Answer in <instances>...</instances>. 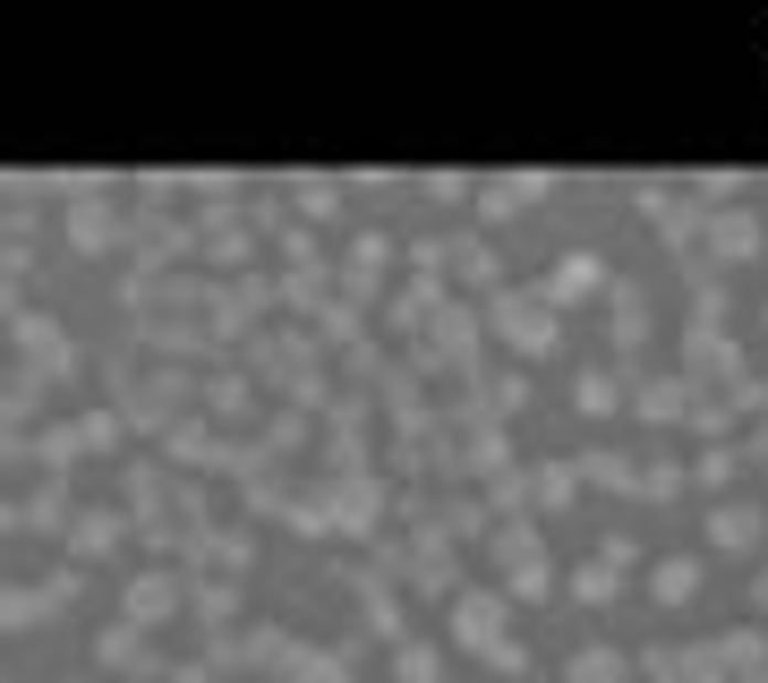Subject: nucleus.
Masks as SVG:
<instances>
[{
  "mask_svg": "<svg viewBox=\"0 0 768 683\" xmlns=\"http://www.w3.org/2000/svg\"><path fill=\"white\" fill-rule=\"evenodd\" d=\"M162 616H180V581L171 573H137L128 581V623H162Z\"/></svg>",
  "mask_w": 768,
  "mask_h": 683,
  "instance_id": "obj_1",
  "label": "nucleus"
},
{
  "mask_svg": "<svg viewBox=\"0 0 768 683\" xmlns=\"http://www.w3.org/2000/svg\"><path fill=\"white\" fill-rule=\"evenodd\" d=\"M18 351H26L43 376H61V367H68V342H61V326H52V317H18Z\"/></svg>",
  "mask_w": 768,
  "mask_h": 683,
  "instance_id": "obj_2",
  "label": "nucleus"
},
{
  "mask_svg": "<svg viewBox=\"0 0 768 683\" xmlns=\"http://www.w3.org/2000/svg\"><path fill=\"white\" fill-rule=\"evenodd\" d=\"M708 248H717V257H751V248H760V223L735 214V205H708Z\"/></svg>",
  "mask_w": 768,
  "mask_h": 683,
  "instance_id": "obj_3",
  "label": "nucleus"
},
{
  "mask_svg": "<svg viewBox=\"0 0 768 683\" xmlns=\"http://www.w3.org/2000/svg\"><path fill=\"white\" fill-rule=\"evenodd\" d=\"M598 274H607V265L589 257V248H573V257H555V274H546V308H555V299H580V291H598Z\"/></svg>",
  "mask_w": 768,
  "mask_h": 683,
  "instance_id": "obj_4",
  "label": "nucleus"
},
{
  "mask_svg": "<svg viewBox=\"0 0 768 683\" xmlns=\"http://www.w3.org/2000/svg\"><path fill=\"white\" fill-rule=\"evenodd\" d=\"M708 538H717L726 555H743L751 538H760V513H751V504H708Z\"/></svg>",
  "mask_w": 768,
  "mask_h": 683,
  "instance_id": "obj_5",
  "label": "nucleus"
},
{
  "mask_svg": "<svg viewBox=\"0 0 768 683\" xmlns=\"http://www.w3.org/2000/svg\"><path fill=\"white\" fill-rule=\"evenodd\" d=\"M120 547V521L111 513H77L68 521V555H77V564H95V555H111Z\"/></svg>",
  "mask_w": 768,
  "mask_h": 683,
  "instance_id": "obj_6",
  "label": "nucleus"
},
{
  "mask_svg": "<svg viewBox=\"0 0 768 683\" xmlns=\"http://www.w3.org/2000/svg\"><path fill=\"white\" fill-rule=\"evenodd\" d=\"M68 239H77V248H111V239H120V214H111V205H77V214H68Z\"/></svg>",
  "mask_w": 768,
  "mask_h": 683,
  "instance_id": "obj_7",
  "label": "nucleus"
},
{
  "mask_svg": "<svg viewBox=\"0 0 768 683\" xmlns=\"http://www.w3.org/2000/svg\"><path fill=\"white\" fill-rule=\"evenodd\" d=\"M452 632H461L470 650H495V598H461V607H452Z\"/></svg>",
  "mask_w": 768,
  "mask_h": 683,
  "instance_id": "obj_8",
  "label": "nucleus"
},
{
  "mask_svg": "<svg viewBox=\"0 0 768 683\" xmlns=\"http://www.w3.org/2000/svg\"><path fill=\"white\" fill-rule=\"evenodd\" d=\"M692 581H701V564H692V555L658 564V598H666V607H683V598H692Z\"/></svg>",
  "mask_w": 768,
  "mask_h": 683,
  "instance_id": "obj_9",
  "label": "nucleus"
},
{
  "mask_svg": "<svg viewBox=\"0 0 768 683\" xmlns=\"http://www.w3.org/2000/svg\"><path fill=\"white\" fill-rule=\"evenodd\" d=\"M573 683H623V658H615V650H580L573 658Z\"/></svg>",
  "mask_w": 768,
  "mask_h": 683,
  "instance_id": "obj_10",
  "label": "nucleus"
},
{
  "mask_svg": "<svg viewBox=\"0 0 768 683\" xmlns=\"http://www.w3.org/2000/svg\"><path fill=\"white\" fill-rule=\"evenodd\" d=\"M205 402H214V419H248V385H239V376H214Z\"/></svg>",
  "mask_w": 768,
  "mask_h": 683,
  "instance_id": "obj_11",
  "label": "nucleus"
},
{
  "mask_svg": "<svg viewBox=\"0 0 768 683\" xmlns=\"http://www.w3.org/2000/svg\"><path fill=\"white\" fill-rule=\"evenodd\" d=\"M530 488H538V504H564V495H573V470L546 461V470H530Z\"/></svg>",
  "mask_w": 768,
  "mask_h": 683,
  "instance_id": "obj_12",
  "label": "nucleus"
},
{
  "mask_svg": "<svg viewBox=\"0 0 768 683\" xmlns=\"http://www.w3.org/2000/svg\"><path fill=\"white\" fill-rule=\"evenodd\" d=\"M452 265H461V282H495V257H487L479 239H461V248H452Z\"/></svg>",
  "mask_w": 768,
  "mask_h": 683,
  "instance_id": "obj_13",
  "label": "nucleus"
},
{
  "mask_svg": "<svg viewBox=\"0 0 768 683\" xmlns=\"http://www.w3.org/2000/svg\"><path fill=\"white\" fill-rule=\"evenodd\" d=\"M735 470H743L735 453H701V470H692V479H701V488H735Z\"/></svg>",
  "mask_w": 768,
  "mask_h": 683,
  "instance_id": "obj_14",
  "label": "nucleus"
},
{
  "mask_svg": "<svg viewBox=\"0 0 768 683\" xmlns=\"http://www.w3.org/2000/svg\"><path fill=\"white\" fill-rule=\"evenodd\" d=\"M573 589H580V598H607V589H615V564H607V555H598V564H580Z\"/></svg>",
  "mask_w": 768,
  "mask_h": 683,
  "instance_id": "obj_15",
  "label": "nucleus"
},
{
  "mask_svg": "<svg viewBox=\"0 0 768 683\" xmlns=\"http://www.w3.org/2000/svg\"><path fill=\"white\" fill-rule=\"evenodd\" d=\"M223 616H231V589L205 581V589H196V623H223Z\"/></svg>",
  "mask_w": 768,
  "mask_h": 683,
  "instance_id": "obj_16",
  "label": "nucleus"
},
{
  "mask_svg": "<svg viewBox=\"0 0 768 683\" xmlns=\"http://www.w3.org/2000/svg\"><path fill=\"white\" fill-rule=\"evenodd\" d=\"M573 402H580V410H607L615 385H607V376H573Z\"/></svg>",
  "mask_w": 768,
  "mask_h": 683,
  "instance_id": "obj_17",
  "label": "nucleus"
},
{
  "mask_svg": "<svg viewBox=\"0 0 768 683\" xmlns=\"http://www.w3.org/2000/svg\"><path fill=\"white\" fill-rule=\"evenodd\" d=\"M751 598H760V607H768V573H760V589H751Z\"/></svg>",
  "mask_w": 768,
  "mask_h": 683,
  "instance_id": "obj_18",
  "label": "nucleus"
}]
</instances>
